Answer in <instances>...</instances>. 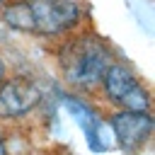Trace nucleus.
<instances>
[{"label":"nucleus","instance_id":"nucleus-1","mask_svg":"<svg viewBox=\"0 0 155 155\" xmlns=\"http://www.w3.org/2000/svg\"><path fill=\"white\" fill-rule=\"evenodd\" d=\"M27 5V19L29 29L44 31V34H56L68 29L70 24L78 22L80 10L70 0H31Z\"/></svg>","mask_w":155,"mask_h":155},{"label":"nucleus","instance_id":"nucleus-2","mask_svg":"<svg viewBox=\"0 0 155 155\" xmlns=\"http://www.w3.org/2000/svg\"><path fill=\"white\" fill-rule=\"evenodd\" d=\"M107 53L99 41H80L65 53V73L73 82L92 85L104 75Z\"/></svg>","mask_w":155,"mask_h":155},{"label":"nucleus","instance_id":"nucleus-3","mask_svg":"<svg viewBox=\"0 0 155 155\" xmlns=\"http://www.w3.org/2000/svg\"><path fill=\"white\" fill-rule=\"evenodd\" d=\"M104 87H107V94L114 99V102H119V104H124L126 109H131V111H145L148 109V92L138 85V80L131 75V70L128 68H124V65H111V68H107L104 70Z\"/></svg>","mask_w":155,"mask_h":155},{"label":"nucleus","instance_id":"nucleus-4","mask_svg":"<svg viewBox=\"0 0 155 155\" xmlns=\"http://www.w3.org/2000/svg\"><path fill=\"white\" fill-rule=\"evenodd\" d=\"M39 102V87L31 80L15 78L2 85L0 90V114L2 116H17L29 111Z\"/></svg>","mask_w":155,"mask_h":155},{"label":"nucleus","instance_id":"nucleus-5","mask_svg":"<svg viewBox=\"0 0 155 155\" xmlns=\"http://www.w3.org/2000/svg\"><path fill=\"white\" fill-rule=\"evenodd\" d=\"M111 128H114L116 140L124 148H136L150 136L153 119L145 111H121V114L114 116Z\"/></svg>","mask_w":155,"mask_h":155},{"label":"nucleus","instance_id":"nucleus-6","mask_svg":"<svg viewBox=\"0 0 155 155\" xmlns=\"http://www.w3.org/2000/svg\"><path fill=\"white\" fill-rule=\"evenodd\" d=\"M63 104H65V109L73 114V119L80 124V128L85 131V138H87L90 148H92V150H104L107 143H104V131H102L99 116H97L90 107H85L82 102H75L73 97H65Z\"/></svg>","mask_w":155,"mask_h":155},{"label":"nucleus","instance_id":"nucleus-7","mask_svg":"<svg viewBox=\"0 0 155 155\" xmlns=\"http://www.w3.org/2000/svg\"><path fill=\"white\" fill-rule=\"evenodd\" d=\"M0 155H7V153H5V143H2V138H0Z\"/></svg>","mask_w":155,"mask_h":155},{"label":"nucleus","instance_id":"nucleus-8","mask_svg":"<svg viewBox=\"0 0 155 155\" xmlns=\"http://www.w3.org/2000/svg\"><path fill=\"white\" fill-rule=\"evenodd\" d=\"M0 78H2V63H0Z\"/></svg>","mask_w":155,"mask_h":155}]
</instances>
